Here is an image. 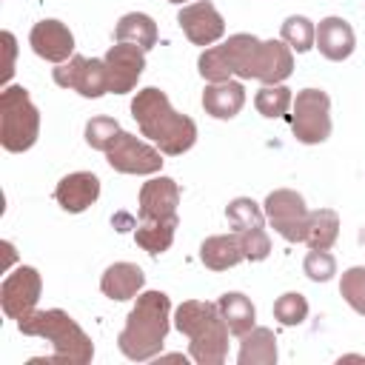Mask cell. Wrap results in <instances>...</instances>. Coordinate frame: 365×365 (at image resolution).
Here are the masks:
<instances>
[{
    "label": "cell",
    "instance_id": "cell-1",
    "mask_svg": "<svg viewBox=\"0 0 365 365\" xmlns=\"http://www.w3.org/2000/svg\"><path fill=\"white\" fill-rule=\"evenodd\" d=\"M131 117L137 120L143 137H148L168 157H177L197 143V123L185 114H177L165 91L154 86L137 91L131 103Z\"/></svg>",
    "mask_w": 365,
    "mask_h": 365
},
{
    "label": "cell",
    "instance_id": "cell-2",
    "mask_svg": "<svg viewBox=\"0 0 365 365\" xmlns=\"http://www.w3.org/2000/svg\"><path fill=\"white\" fill-rule=\"evenodd\" d=\"M168 314H171V299L163 291L140 294L137 305L125 319V328L120 331V339H117L120 351L134 362H145L157 356L171 328Z\"/></svg>",
    "mask_w": 365,
    "mask_h": 365
},
{
    "label": "cell",
    "instance_id": "cell-3",
    "mask_svg": "<svg viewBox=\"0 0 365 365\" xmlns=\"http://www.w3.org/2000/svg\"><path fill=\"white\" fill-rule=\"evenodd\" d=\"M174 328L188 336V354L200 365H222L228 356V325L217 302L185 299L174 314Z\"/></svg>",
    "mask_w": 365,
    "mask_h": 365
},
{
    "label": "cell",
    "instance_id": "cell-4",
    "mask_svg": "<svg viewBox=\"0 0 365 365\" xmlns=\"http://www.w3.org/2000/svg\"><path fill=\"white\" fill-rule=\"evenodd\" d=\"M17 328L26 336H43L51 342L54 356L46 362H66V365H86L94 356L91 336L60 308L48 311H31L23 319H17Z\"/></svg>",
    "mask_w": 365,
    "mask_h": 365
},
{
    "label": "cell",
    "instance_id": "cell-5",
    "mask_svg": "<svg viewBox=\"0 0 365 365\" xmlns=\"http://www.w3.org/2000/svg\"><path fill=\"white\" fill-rule=\"evenodd\" d=\"M40 134V111L23 86H6L0 94V145L11 154L29 151Z\"/></svg>",
    "mask_w": 365,
    "mask_h": 365
},
{
    "label": "cell",
    "instance_id": "cell-6",
    "mask_svg": "<svg viewBox=\"0 0 365 365\" xmlns=\"http://www.w3.org/2000/svg\"><path fill=\"white\" fill-rule=\"evenodd\" d=\"M291 111V131L299 143L317 145L325 143L331 134V100L322 88H302L294 97Z\"/></svg>",
    "mask_w": 365,
    "mask_h": 365
},
{
    "label": "cell",
    "instance_id": "cell-7",
    "mask_svg": "<svg viewBox=\"0 0 365 365\" xmlns=\"http://www.w3.org/2000/svg\"><path fill=\"white\" fill-rule=\"evenodd\" d=\"M265 217L271 228L288 240V242H305V228H308V208L302 194L291 188H277L265 197Z\"/></svg>",
    "mask_w": 365,
    "mask_h": 365
},
{
    "label": "cell",
    "instance_id": "cell-8",
    "mask_svg": "<svg viewBox=\"0 0 365 365\" xmlns=\"http://www.w3.org/2000/svg\"><path fill=\"white\" fill-rule=\"evenodd\" d=\"M106 160L114 171L120 174H157L163 168V151L148 145L145 140L128 134V131H120L114 145L106 151Z\"/></svg>",
    "mask_w": 365,
    "mask_h": 365
},
{
    "label": "cell",
    "instance_id": "cell-9",
    "mask_svg": "<svg viewBox=\"0 0 365 365\" xmlns=\"http://www.w3.org/2000/svg\"><path fill=\"white\" fill-rule=\"evenodd\" d=\"M54 83L63 88H74L83 97H103L108 91V71L106 60H88L83 54H74L66 63H57L54 68Z\"/></svg>",
    "mask_w": 365,
    "mask_h": 365
},
{
    "label": "cell",
    "instance_id": "cell-10",
    "mask_svg": "<svg viewBox=\"0 0 365 365\" xmlns=\"http://www.w3.org/2000/svg\"><path fill=\"white\" fill-rule=\"evenodd\" d=\"M40 291H43V279H40L37 268L20 265L0 285V308H3V314L9 319H23L26 314L34 311V305L40 299Z\"/></svg>",
    "mask_w": 365,
    "mask_h": 365
},
{
    "label": "cell",
    "instance_id": "cell-11",
    "mask_svg": "<svg viewBox=\"0 0 365 365\" xmlns=\"http://www.w3.org/2000/svg\"><path fill=\"white\" fill-rule=\"evenodd\" d=\"M106 71H108V91L125 94L137 86L143 68H145V48L134 43H114L106 51Z\"/></svg>",
    "mask_w": 365,
    "mask_h": 365
},
{
    "label": "cell",
    "instance_id": "cell-12",
    "mask_svg": "<svg viewBox=\"0 0 365 365\" xmlns=\"http://www.w3.org/2000/svg\"><path fill=\"white\" fill-rule=\"evenodd\" d=\"M180 29L194 46H214L225 34V20L208 0H197L191 6H182L177 14Z\"/></svg>",
    "mask_w": 365,
    "mask_h": 365
},
{
    "label": "cell",
    "instance_id": "cell-13",
    "mask_svg": "<svg viewBox=\"0 0 365 365\" xmlns=\"http://www.w3.org/2000/svg\"><path fill=\"white\" fill-rule=\"evenodd\" d=\"M177 205H180V185L171 177H154L148 182H143L140 188V208L137 217L143 220H171L177 217Z\"/></svg>",
    "mask_w": 365,
    "mask_h": 365
},
{
    "label": "cell",
    "instance_id": "cell-14",
    "mask_svg": "<svg viewBox=\"0 0 365 365\" xmlns=\"http://www.w3.org/2000/svg\"><path fill=\"white\" fill-rule=\"evenodd\" d=\"M29 43H31L34 54L48 60V63H66L71 57V51H74V34L60 20L34 23V29L29 34Z\"/></svg>",
    "mask_w": 365,
    "mask_h": 365
},
{
    "label": "cell",
    "instance_id": "cell-15",
    "mask_svg": "<svg viewBox=\"0 0 365 365\" xmlns=\"http://www.w3.org/2000/svg\"><path fill=\"white\" fill-rule=\"evenodd\" d=\"M100 197V180L97 174L91 171H74V174H66L57 188H54V200L60 202L63 211L68 214H80L86 211L88 205H94Z\"/></svg>",
    "mask_w": 365,
    "mask_h": 365
},
{
    "label": "cell",
    "instance_id": "cell-16",
    "mask_svg": "<svg viewBox=\"0 0 365 365\" xmlns=\"http://www.w3.org/2000/svg\"><path fill=\"white\" fill-rule=\"evenodd\" d=\"M314 46L319 48L322 57L339 63V60L351 57V51H354V46H356V37H354V29H351L348 20H342V17H325V20H319V26H317V40H314Z\"/></svg>",
    "mask_w": 365,
    "mask_h": 365
},
{
    "label": "cell",
    "instance_id": "cell-17",
    "mask_svg": "<svg viewBox=\"0 0 365 365\" xmlns=\"http://www.w3.org/2000/svg\"><path fill=\"white\" fill-rule=\"evenodd\" d=\"M294 71V54L285 40H262L259 43V57H257V77L265 86H277L288 80Z\"/></svg>",
    "mask_w": 365,
    "mask_h": 365
},
{
    "label": "cell",
    "instance_id": "cell-18",
    "mask_svg": "<svg viewBox=\"0 0 365 365\" xmlns=\"http://www.w3.org/2000/svg\"><path fill=\"white\" fill-rule=\"evenodd\" d=\"M245 106V88L237 80H222V83H208L202 91V108L205 114L217 120H231L240 114Z\"/></svg>",
    "mask_w": 365,
    "mask_h": 365
},
{
    "label": "cell",
    "instance_id": "cell-19",
    "mask_svg": "<svg viewBox=\"0 0 365 365\" xmlns=\"http://www.w3.org/2000/svg\"><path fill=\"white\" fill-rule=\"evenodd\" d=\"M145 282V274L140 265L134 262H114L103 271V279H100V291L108 297V299H117V302H125L131 297L140 294Z\"/></svg>",
    "mask_w": 365,
    "mask_h": 365
},
{
    "label": "cell",
    "instance_id": "cell-20",
    "mask_svg": "<svg viewBox=\"0 0 365 365\" xmlns=\"http://www.w3.org/2000/svg\"><path fill=\"white\" fill-rule=\"evenodd\" d=\"M200 259L205 268L211 271H225V268H234L237 262L245 259V248H242V240L240 234H217V237H208L202 245H200Z\"/></svg>",
    "mask_w": 365,
    "mask_h": 365
},
{
    "label": "cell",
    "instance_id": "cell-21",
    "mask_svg": "<svg viewBox=\"0 0 365 365\" xmlns=\"http://www.w3.org/2000/svg\"><path fill=\"white\" fill-rule=\"evenodd\" d=\"M240 365H274L277 362V336L271 328L254 325L240 336Z\"/></svg>",
    "mask_w": 365,
    "mask_h": 365
},
{
    "label": "cell",
    "instance_id": "cell-22",
    "mask_svg": "<svg viewBox=\"0 0 365 365\" xmlns=\"http://www.w3.org/2000/svg\"><path fill=\"white\" fill-rule=\"evenodd\" d=\"M259 43L254 34H231L222 43V51L231 63V71L240 80H254L257 77V57H259Z\"/></svg>",
    "mask_w": 365,
    "mask_h": 365
},
{
    "label": "cell",
    "instance_id": "cell-23",
    "mask_svg": "<svg viewBox=\"0 0 365 365\" xmlns=\"http://www.w3.org/2000/svg\"><path fill=\"white\" fill-rule=\"evenodd\" d=\"M217 308H220V314H222V319H225V325H228V331H231L234 336H242L245 331L254 328L257 308H254V302H251L245 294L228 291V294H222V297L217 299Z\"/></svg>",
    "mask_w": 365,
    "mask_h": 365
},
{
    "label": "cell",
    "instance_id": "cell-24",
    "mask_svg": "<svg viewBox=\"0 0 365 365\" xmlns=\"http://www.w3.org/2000/svg\"><path fill=\"white\" fill-rule=\"evenodd\" d=\"M114 40L117 43H134V46L148 51V48L157 46V23L143 11L123 14L117 29H114Z\"/></svg>",
    "mask_w": 365,
    "mask_h": 365
},
{
    "label": "cell",
    "instance_id": "cell-25",
    "mask_svg": "<svg viewBox=\"0 0 365 365\" xmlns=\"http://www.w3.org/2000/svg\"><path fill=\"white\" fill-rule=\"evenodd\" d=\"M174 234H177V217H171V220H143L134 228L137 245L143 251H148L151 257L168 251L171 242H174Z\"/></svg>",
    "mask_w": 365,
    "mask_h": 365
},
{
    "label": "cell",
    "instance_id": "cell-26",
    "mask_svg": "<svg viewBox=\"0 0 365 365\" xmlns=\"http://www.w3.org/2000/svg\"><path fill=\"white\" fill-rule=\"evenodd\" d=\"M339 237V217L331 208H317L308 211V228H305V242L311 248H331Z\"/></svg>",
    "mask_w": 365,
    "mask_h": 365
},
{
    "label": "cell",
    "instance_id": "cell-27",
    "mask_svg": "<svg viewBox=\"0 0 365 365\" xmlns=\"http://www.w3.org/2000/svg\"><path fill=\"white\" fill-rule=\"evenodd\" d=\"M225 217L231 222L234 231H248V228H257V225H265V211L251 200V197H237L228 202L225 208Z\"/></svg>",
    "mask_w": 365,
    "mask_h": 365
},
{
    "label": "cell",
    "instance_id": "cell-28",
    "mask_svg": "<svg viewBox=\"0 0 365 365\" xmlns=\"http://www.w3.org/2000/svg\"><path fill=\"white\" fill-rule=\"evenodd\" d=\"M294 97H291V88H285L282 83L277 86H262L254 97V106L262 117H285V111L291 108Z\"/></svg>",
    "mask_w": 365,
    "mask_h": 365
},
{
    "label": "cell",
    "instance_id": "cell-29",
    "mask_svg": "<svg viewBox=\"0 0 365 365\" xmlns=\"http://www.w3.org/2000/svg\"><path fill=\"white\" fill-rule=\"evenodd\" d=\"M282 40L291 46V51H308L314 48V40H317V26L302 17V14H291L285 23H282Z\"/></svg>",
    "mask_w": 365,
    "mask_h": 365
},
{
    "label": "cell",
    "instance_id": "cell-30",
    "mask_svg": "<svg viewBox=\"0 0 365 365\" xmlns=\"http://www.w3.org/2000/svg\"><path fill=\"white\" fill-rule=\"evenodd\" d=\"M197 71L208 83H222V80H231V74H234L231 71V63H228V57L222 51V46H208L200 54V60H197Z\"/></svg>",
    "mask_w": 365,
    "mask_h": 365
},
{
    "label": "cell",
    "instance_id": "cell-31",
    "mask_svg": "<svg viewBox=\"0 0 365 365\" xmlns=\"http://www.w3.org/2000/svg\"><path fill=\"white\" fill-rule=\"evenodd\" d=\"M339 294H342V299H345L356 314L365 317V265H354V268H348V271L342 274V279H339Z\"/></svg>",
    "mask_w": 365,
    "mask_h": 365
},
{
    "label": "cell",
    "instance_id": "cell-32",
    "mask_svg": "<svg viewBox=\"0 0 365 365\" xmlns=\"http://www.w3.org/2000/svg\"><path fill=\"white\" fill-rule=\"evenodd\" d=\"M120 131L123 128H120L117 120H111V117H91L86 123V143L91 148H97V151H108Z\"/></svg>",
    "mask_w": 365,
    "mask_h": 365
},
{
    "label": "cell",
    "instance_id": "cell-33",
    "mask_svg": "<svg viewBox=\"0 0 365 365\" xmlns=\"http://www.w3.org/2000/svg\"><path fill=\"white\" fill-rule=\"evenodd\" d=\"M274 317L282 325H299L308 317V299L299 291H288L274 302Z\"/></svg>",
    "mask_w": 365,
    "mask_h": 365
},
{
    "label": "cell",
    "instance_id": "cell-34",
    "mask_svg": "<svg viewBox=\"0 0 365 365\" xmlns=\"http://www.w3.org/2000/svg\"><path fill=\"white\" fill-rule=\"evenodd\" d=\"M302 271H305V277L314 279V282H328V279L336 274V259L328 254V248H311V251L305 254Z\"/></svg>",
    "mask_w": 365,
    "mask_h": 365
},
{
    "label": "cell",
    "instance_id": "cell-35",
    "mask_svg": "<svg viewBox=\"0 0 365 365\" xmlns=\"http://www.w3.org/2000/svg\"><path fill=\"white\" fill-rule=\"evenodd\" d=\"M240 240H242V248H245V259L251 262H259L271 254V237L265 234V225H257V228H248V231H237Z\"/></svg>",
    "mask_w": 365,
    "mask_h": 365
},
{
    "label": "cell",
    "instance_id": "cell-36",
    "mask_svg": "<svg viewBox=\"0 0 365 365\" xmlns=\"http://www.w3.org/2000/svg\"><path fill=\"white\" fill-rule=\"evenodd\" d=\"M3 43H6V54H9L6 68H3V83H9V77L14 71V34L11 31H3Z\"/></svg>",
    "mask_w": 365,
    "mask_h": 365
},
{
    "label": "cell",
    "instance_id": "cell-37",
    "mask_svg": "<svg viewBox=\"0 0 365 365\" xmlns=\"http://www.w3.org/2000/svg\"><path fill=\"white\" fill-rule=\"evenodd\" d=\"M168 3H182V0H168Z\"/></svg>",
    "mask_w": 365,
    "mask_h": 365
}]
</instances>
